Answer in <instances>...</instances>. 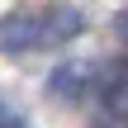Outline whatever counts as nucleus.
<instances>
[{
    "mask_svg": "<svg viewBox=\"0 0 128 128\" xmlns=\"http://www.w3.org/2000/svg\"><path fill=\"white\" fill-rule=\"evenodd\" d=\"M95 100H100L95 128H128V57H114L100 66Z\"/></svg>",
    "mask_w": 128,
    "mask_h": 128,
    "instance_id": "nucleus-2",
    "label": "nucleus"
},
{
    "mask_svg": "<svg viewBox=\"0 0 128 128\" xmlns=\"http://www.w3.org/2000/svg\"><path fill=\"white\" fill-rule=\"evenodd\" d=\"M119 38H124V43H128V10H124V14H119Z\"/></svg>",
    "mask_w": 128,
    "mask_h": 128,
    "instance_id": "nucleus-5",
    "label": "nucleus"
},
{
    "mask_svg": "<svg viewBox=\"0 0 128 128\" xmlns=\"http://www.w3.org/2000/svg\"><path fill=\"white\" fill-rule=\"evenodd\" d=\"M81 10L76 5H33V10H14L0 19V48L14 57H33V52H52L62 43H71L81 33Z\"/></svg>",
    "mask_w": 128,
    "mask_h": 128,
    "instance_id": "nucleus-1",
    "label": "nucleus"
},
{
    "mask_svg": "<svg viewBox=\"0 0 128 128\" xmlns=\"http://www.w3.org/2000/svg\"><path fill=\"white\" fill-rule=\"evenodd\" d=\"M86 71H90V62H71V66L52 71V95H66V100H76L86 86H95V76H86Z\"/></svg>",
    "mask_w": 128,
    "mask_h": 128,
    "instance_id": "nucleus-3",
    "label": "nucleus"
},
{
    "mask_svg": "<svg viewBox=\"0 0 128 128\" xmlns=\"http://www.w3.org/2000/svg\"><path fill=\"white\" fill-rule=\"evenodd\" d=\"M0 128H24V124H19V119H14V114H10L5 104H0Z\"/></svg>",
    "mask_w": 128,
    "mask_h": 128,
    "instance_id": "nucleus-4",
    "label": "nucleus"
}]
</instances>
